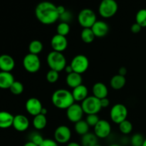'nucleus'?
Returning a JSON list of instances; mask_svg holds the SVG:
<instances>
[{
    "instance_id": "f257e3e1",
    "label": "nucleus",
    "mask_w": 146,
    "mask_h": 146,
    "mask_svg": "<svg viewBox=\"0 0 146 146\" xmlns=\"http://www.w3.org/2000/svg\"><path fill=\"white\" fill-rule=\"evenodd\" d=\"M35 15L37 19L43 24L50 25L59 19L57 6L50 1H41L35 9Z\"/></svg>"
},
{
    "instance_id": "f03ea898",
    "label": "nucleus",
    "mask_w": 146,
    "mask_h": 146,
    "mask_svg": "<svg viewBox=\"0 0 146 146\" xmlns=\"http://www.w3.org/2000/svg\"><path fill=\"white\" fill-rule=\"evenodd\" d=\"M51 101L56 108L63 110H66L75 103L72 93L64 88L54 91L51 96Z\"/></svg>"
},
{
    "instance_id": "7ed1b4c3",
    "label": "nucleus",
    "mask_w": 146,
    "mask_h": 146,
    "mask_svg": "<svg viewBox=\"0 0 146 146\" xmlns=\"http://www.w3.org/2000/svg\"><path fill=\"white\" fill-rule=\"evenodd\" d=\"M47 64L50 69L58 72L65 69L66 66V59L61 52L52 51L48 54L46 58Z\"/></svg>"
},
{
    "instance_id": "20e7f679",
    "label": "nucleus",
    "mask_w": 146,
    "mask_h": 146,
    "mask_svg": "<svg viewBox=\"0 0 146 146\" xmlns=\"http://www.w3.org/2000/svg\"><path fill=\"white\" fill-rule=\"evenodd\" d=\"M81 105L84 113H86V115L97 114L100 112V111L102 108L100 99L94 96L87 97L84 101L81 102Z\"/></svg>"
},
{
    "instance_id": "39448f33",
    "label": "nucleus",
    "mask_w": 146,
    "mask_h": 146,
    "mask_svg": "<svg viewBox=\"0 0 146 146\" xmlns=\"http://www.w3.org/2000/svg\"><path fill=\"white\" fill-rule=\"evenodd\" d=\"M118 8L115 0H102L98 7V12L103 18H111L116 14Z\"/></svg>"
},
{
    "instance_id": "423d86ee",
    "label": "nucleus",
    "mask_w": 146,
    "mask_h": 146,
    "mask_svg": "<svg viewBox=\"0 0 146 146\" xmlns=\"http://www.w3.org/2000/svg\"><path fill=\"white\" fill-rule=\"evenodd\" d=\"M97 21L96 15L92 9H84L78 15V21L83 28H91Z\"/></svg>"
},
{
    "instance_id": "0eeeda50",
    "label": "nucleus",
    "mask_w": 146,
    "mask_h": 146,
    "mask_svg": "<svg viewBox=\"0 0 146 146\" xmlns=\"http://www.w3.org/2000/svg\"><path fill=\"white\" fill-rule=\"evenodd\" d=\"M23 66L27 72L34 74L41 68V60L38 55L29 53L23 58Z\"/></svg>"
},
{
    "instance_id": "6e6552de",
    "label": "nucleus",
    "mask_w": 146,
    "mask_h": 146,
    "mask_svg": "<svg viewBox=\"0 0 146 146\" xmlns=\"http://www.w3.org/2000/svg\"><path fill=\"white\" fill-rule=\"evenodd\" d=\"M128 116V109L122 104H115L110 111V118L111 121L116 124L121 123L126 120Z\"/></svg>"
},
{
    "instance_id": "1a4fd4ad",
    "label": "nucleus",
    "mask_w": 146,
    "mask_h": 146,
    "mask_svg": "<svg viewBox=\"0 0 146 146\" xmlns=\"http://www.w3.org/2000/svg\"><path fill=\"white\" fill-rule=\"evenodd\" d=\"M70 66L74 72L81 74L85 73L89 67V61L85 55L78 54L73 58Z\"/></svg>"
},
{
    "instance_id": "9d476101",
    "label": "nucleus",
    "mask_w": 146,
    "mask_h": 146,
    "mask_svg": "<svg viewBox=\"0 0 146 146\" xmlns=\"http://www.w3.org/2000/svg\"><path fill=\"white\" fill-rule=\"evenodd\" d=\"M54 140L58 143L65 144L69 142L71 138V131L68 126L64 125H59L54 131Z\"/></svg>"
},
{
    "instance_id": "9b49d317",
    "label": "nucleus",
    "mask_w": 146,
    "mask_h": 146,
    "mask_svg": "<svg viewBox=\"0 0 146 146\" xmlns=\"http://www.w3.org/2000/svg\"><path fill=\"white\" fill-rule=\"evenodd\" d=\"M94 133L98 138H106L109 136L111 132V125L108 121L106 120H100L98 123L94 127Z\"/></svg>"
},
{
    "instance_id": "f8f14e48",
    "label": "nucleus",
    "mask_w": 146,
    "mask_h": 146,
    "mask_svg": "<svg viewBox=\"0 0 146 146\" xmlns=\"http://www.w3.org/2000/svg\"><path fill=\"white\" fill-rule=\"evenodd\" d=\"M84 111L81 107V105L74 103L69 108L66 109V116L71 122L76 123L82 120L84 115Z\"/></svg>"
},
{
    "instance_id": "ddd939ff",
    "label": "nucleus",
    "mask_w": 146,
    "mask_h": 146,
    "mask_svg": "<svg viewBox=\"0 0 146 146\" xmlns=\"http://www.w3.org/2000/svg\"><path fill=\"white\" fill-rule=\"evenodd\" d=\"M25 108L28 113L33 116H36L41 113V110L44 107L38 98H30L26 102Z\"/></svg>"
},
{
    "instance_id": "4468645a",
    "label": "nucleus",
    "mask_w": 146,
    "mask_h": 146,
    "mask_svg": "<svg viewBox=\"0 0 146 146\" xmlns=\"http://www.w3.org/2000/svg\"><path fill=\"white\" fill-rule=\"evenodd\" d=\"M51 46L54 51L62 53L68 47V40L66 36L56 34L51 38Z\"/></svg>"
},
{
    "instance_id": "2eb2a0df",
    "label": "nucleus",
    "mask_w": 146,
    "mask_h": 146,
    "mask_svg": "<svg viewBox=\"0 0 146 146\" xmlns=\"http://www.w3.org/2000/svg\"><path fill=\"white\" fill-rule=\"evenodd\" d=\"M12 126L16 131L19 132H24L29 127V121L25 115L19 114L14 116Z\"/></svg>"
},
{
    "instance_id": "dca6fc26",
    "label": "nucleus",
    "mask_w": 146,
    "mask_h": 146,
    "mask_svg": "<svg viewBox=\"0 0 146 146\" xmlns=\"http://www.w3.org/2000/svg\"><path fill=\"white\" fill-rule=\"evenodd\" d=\"M91 29L96 37L101 38V37H104L108 34V31H109V27L105 21L97 20L95 24L91 27Z\"/></svg>"
},
{
    "instance_id": "f3484780",
    "label": "nucleus",
    "mask_w": 146,
    "mask_h": 146,
    "mask_svg": "<svg viewBox=\"0 0 146 146\" xmlns=\"http://www.w3.org/2000/svg\"><path fill=\"white\" fill-rule=\"evenodd\" d=\"M15 66V61L11 56L2 54L0 56V70L1 71L11 72Z\"/></svg>"
},
{
    "instance_id": "a211bd4d",
    "label": "nucleus",
    "mask_w": 146,
    "mask_h": 146,
    "mask_svg": "<svg viewBox=\"0 0 146 146\" xmlns=\"http://www.w3.org/2000/svg\"><path fill=\"white\" fill-rule=\"evenodd\" d=\"M71 93H72L74 101H78V102H80V101L82 102L88 96V88L86 86L83 85V84L73 88V91Z\"/></svg>"
},
{
    "instance_id": "6ab92c4d",
    "label": "nucleus",
    "mask_w": 146,
    "mask_h": 146,
    "mask_svg": "<svg viewBox=\"0 0 146 146\" xmlns=\"http://www.w3.org/2000/svg\"><path fill=\"white\" fill-rule=\"evenodd\" d=\"M94 96L96 97L98 99L106 98L108 94V90L106 86L101 82L96 83L92 88Z\"/></svg>"
},
{
    "instance_id": "aec40b11",
    "label": "nucleus",
    "mask_w": 146,
    "mask_h": 146,
    "mask_svg": "<svg viewBox=\"0 0 146 146\" xmlns=\"http://www.w3.org/2000/svg\"><path fill=\"white\" fill-rule=\"evenodd\" d=\"M14 81H15L14 77L11 74V72L0 71V88L1 89L9 88Z\"/></svg>"
},
{
    "instance_id": "412c9836",
    "label": "nucleus",
    "mask_w": 146,
    "mask_h": 146,
    "mask_svg": "<svg viewBox=\"0 0 146 146\" xmlns=\"http://www.w3.org/2000/svg\"><path fill=\"white\" fill-rule=\"evenodd\" d=\"M66 82L70 88H72L81 85L82 84L81 74H77L76 72H72L69 74H67L66 78Z\"/></svg>"
},
{
    "instance_id": "4be33fe9",
    "label": "nucleus",
    "mask_w": 146,
    "mask_h": 146,
    "mask_svg": "<svg viewBox=\"0 0 146 146\" xmlns=\"http://www.w3.org/2000/svg\"><path fill=\"white\" fill-rule=\"evenodd\" d=\"M14 116L7 111H0V128L5 129L12 126Z\"/></svg>"
},
{
    "instance_id": "5701e85b",
    "label": "nucleus",
    "mask_w": 146,
    "mask_h": 146,
    "mask_svg": "<svg viewBox=\"0 0 146 146\" xmlns=\"http://www.w3.org/2000/svg\"><path fill=\"white\" fill-rule=\"evenodd\" d=\"M126 83V79L125 76L117 74L111 78L110 81V85L111 88L114 90H120L123 88Z\"/></svg>"
},
{
    "instance_id": "b1692460",
    "label": "nucleus",
    "mask_w": 146,
    "mask_h": 146,
    "mask_svg": "<svg viewBox=\"0 0 146 146\" xmlns=\"http://www.w3.org/2000/svg\"><path fill=\"white\" fill-rule=\"evenodd\" d=\"M33 126L34 127L36 130L41 131L45 128L47 125V119L46 115L43 114H38V115L34 116V119L32 121Z\"/></svg>"
},
{
    "instance_id": "393cba45",
    "label": "nucleus",
    "mask_w": 146,
    "mask_h": 146,
    "mask_svg": "<svg viewBox=\"0 0 146 146\" xmlns=\"http://www.w3.org/2000/svg\"><path fill=\"white\" fill-rule=\"evenodd\" d=\"M98 144V138L94 133L88 132V133L82 135L81 145L82 146H94Z\"/></svg>"
},
{
    "instance_id": "a878e982",
    "label": "nucleus",
    "mask_w": 146,
    "mask_h": 146,
    "mask_svg": "<svg viewBox=\"0 0 146 146\" xmlns=\"http://www.w3.org/2000/svg\"><path fill=\"white\" fill-rule=\"evenodd\" d=\"M90 126L87 122L84 120H81L78 122L76 123L75 126H74V129L76 132L77 134L80 135H84L85 134L88 133V131H89Z\"/></svg>"
},
{
    "instance_id": "bb28decb",
    "label": "nucleus",
    "mask_w": 146,
    "mask_h": 146,
    "mask_svg": "<svg viewBox=\"0 0 146 146\" xmlns=\"http://www.w3.org/2000/svg\"><path fill=\"white\" fill-rule=\"evenodd\" d=\"M81 38L86 44H91L94 41L96 36L91 28H84L81 31Z\"/></svg>"
},
{
    "instance_id": "cd10ccee",
    "label": "nucleus",
    "mask_w": 146,
    "mask_h": 146,
    "mask_svg": "<svg viewBox=\"0 0 146 146\" xmlns=\"http://www.w3.org/2000/svg\"><path fill=\"white\" fill-rule=\"evenodd\" d=\"M43 48H44L43 44L38 40H33L29 45V53L35 54V55H38V54H40L42 51Z\"/></svg>"
},
{
    "instance_id": "c85d7f7f",
    "label": "nucleus",
    "mask_w": 146,
    "mask_h": 146,
    "mask_svg": "<svg viewBox=\"0 0 146 146\" xmlns=\"http://www.w3.org/2000/svg\"><path fill=\"white\" fill-rule=\"evenodd\" d=\"M118 127H119L120 131L124 135H128L133 131L132 123H131V121L127 119L118 124Z\"/></svg>"
},
{
    "instance_id": "c756f323",
    "label": "nucleus",
    "mask_w": 146,
    "mask_h": 146,
    "mask_svg": "<svg viewBox=\"0 0 146 146\" xmlns=\"http://www.w3.org/2000/svg\"><path fill=\"white\" fill-rule=\"evenodd\" d=\"M135 21L142 28L146 27V9H142L137 12Z\"/></svg>"
},
{
    "instance_id": "7c9ffc66",
    "label": "nucleus",
    "mask_w": 146,
    "mask_h": 146,
    "mask_svg": "<svg viewBox=\"0 0 146 146\" xmlns=\"http://www.w3.org/2000/svg\"><path fill=\"white\" fill-rule=\"evenodd\" d=\"M57 34L66 36L70 32V26L68 23L60 22L56 27Z\"/></svg>"
},
{
    "instance_id": "2f4dec72",
    "label": "nucleus",
    "mask_w": 146,
    "mask_h": 146,
    "mask_svg": "<svg viewBox=\"0 0 146 146\" xmlns=\"http://www.w3.org/2000/svg\"><path fill=\"white\" fill-rule=\"evenodd\" d=\"M10 91L14 95H19L24 91V86L19 81H14L9 88Z\"/></svg>"
},
{
    "instance_id": "473e14b6",
    "label": "nucleus",
    "mask_w": 146,
    "mask_h": 146,
    "mask_svg": "<svg viewBox=\"0 0 146 146\" xmlns=\"http://www.w3.org/2000/svg\"><path fill=\"white\" fill-rule=\"evenodd\" d=\"M145 138L141 134L135 133L131 137V143L132 146H142Z\"/></svg>"
},
{
    "instance_id": "72a5a7b5",
    "label": "nucleus",
    "mask_w": 146,
    "mask_h": 146,
    "mask_svg": "<svg viewBox=\"0 0 146 146\" xmlns=\"http://www.w3.org/2000/svg\"><path fill=\"white\" fill-rule=\"evenodd\" d=\"M58 73L59 72H58V71L50 69L46 74L47 81L49 82L50 84H54V83L56 82L58 80V78H59V74Z\"/></svg>"
},
{
    "instance_id": "f704fd0d",
    "label": "nucleus",
    "mask_w": 146,
    "mask_h": 146,
    "mask_svg": "<svg viewBox=\"0 0 146 146\" xmlns=\"http://www.w3.org/2000/svg\"><path fill=\"white\" fill-rule=\"evenodd\" d=\"M100 121V118L97 114H91V115H87L86 121L90 127H94L98 121Z\"/></svg>"
},
{
    "instance_id": "c9c22d12",
    "label": "nucleus",
    "mask_w": 146,
    "mask_h": 146,
    "mask_svg": "<svg viewBox=\"0 0 146 146\" xmlns=\"http://www.w3.org/2000/svg\"><path fill=\"white\" fill-rule=\"evenodd\" d=\"M44 140V138H43L42 135L40 133H33L31 135V138H30V141L31 142L34 143V144L38 146L42 143Z\"/></svg>"
},
{
    "instance_id": "e433bc0d",
    "label": "nucleus",
    "mask_w": 146,
    "mask_h": 146,
    "mask_svg": "<svg viewBox=\"0 0 146 146\" xmlns=\"http://www.w3.org/2000/svg\"><path fill=\"white\" fill-rule=\"evenodd\" d=\"M72 19V14L70 11H66L63 14L59 16V19L61 20V22L68 23L70 22Z\"/></svg>"
},
{
    "instance_id": "4c0bfd02",
    "label": "nucleus",
    "mask_w": 146,
    "mask_h": 146,
    "mask_svg": "<svg viewBox=\"0 0 146 146\" xmlns=\"http://www.w3.org/2000/svg\"><path fill=\"white\" fill-rule=\"evenodd\" d=\"M39 146H58V143L55 141V140L49 139V138H46L44 139L42 143Z\"/></svg>"
},
{
    "instance_id": "58836bf2",
    "label": "nucleus",
    "mask_w": 146,
    "mask_h": 146,
    "mask_svg": "<svg viewBox=\"0 0 146 146\" xmlns=\"http://www.w3.org/2000/svg\"><path fill=\"white\" fill-rule=\"evenodd\" d=\"M141 29H142V27H141L139 24H137L136 22H135V24H133L131 27V31H132L133 34H138V33L141 31Z\"/></svg>"
},
{
    "instance_id": "ea45409f",
    "label": "nucleus",
    "mask_w": 146,
    "mask_h": 146,
    "mask_svg": "<svg viewBox=\"0 0 146 146\" xmlns=\"http://www.w3.org/2000/svg\"><path fill=\"white\" fill-rule=\"evenodd\" d=\"M100 102H101V106L102 108H106L107 107H108L110 104V101L108 98H104L100 100Z\"/></svg>"
},
{
    "instance_id": "a19ab883",
    "label": "nucleus",
    "mask_w": 146,
    "mask_h": 146,
    "mask_svg": "<svg viewBox=\"0 0 146 146\" xmlns=\"http://www.w3.org/2000/svg\"><path fill=\"white\" fill-rule=\"evenodd\" d=\"M127 74V69L125 67H121L118 70V74L123 76H125Z\"/></svg>"
},
{
    "instance_id": "79ce46f5",
    "label": "nucleus",
    "mask_w": 146,
    "mask_h": 146,
    "mask_svg": "<svg viewBox=\"0 0 146 146\" xmlns=\"http://www.w3.org/2000/svg\"><path fill=\"white\" fill-rule=\"evenodd\" d=\"M57 11H58V14H59V16H60V15H61V14H64V13L65 12L66 10L65 7H64V6L60 5V6H57Z\"/></svg>"
},
{
    "instance_id": "37998d69",
    "label": "nucleus",
    "mask_w": 146,
    "mask_h": 146,
    "mask_svg": "<svg viewBox=\"0 0 146 146\" xmlns=\"http://www.w3.org/2000/svg\"><path fill=\"white\" fill-rule=\"evenodd\" d=\"M64 71H65L67 73V74H71V73L74 72L72 68H71V66L70 65L66 66V68H65V69H64Z\"/></svg>"
},
{
    "instance_id": "c03bdc74",
    "label": "nucleus",
    "mask_w": 146,
    "mask_h": 146,
    "mask_svg": "<svg viewBox=\"0 0 146 146\" xmlns=\"http://www.w3.org/2000/svg\"><path fill=\"white\" fill-rule=\"evenodd\" d=\"M66 146H82V145H80L79 143H78L76 142H71V143H68Z\"/></svg>"
},
{
    "instance_id": "a18cd8bd",
    "label": "nucleus",
    "mask_w": 146,
    "mask_h": 146,
    "mask_svg": "<svg viewBox=\"0 0 146 146\" xmlns=\"http://www.w3.org/2000/svg\"><path fill=\"white\" fill-rule=\"evenodd\" d=\"M24 146H38V145H36V144H34V143L31 142V141H29V142L26 143L24 145Z\"/></svg>"
},
{
    "instance_id": "49530a36",
    "label": "nucleus",
    "mask_w": 146,
    "mask_h": 146,
    "mask_svg": "<svg viewBox=\"0 0 146 146\" xmlns=\"http://www.w3.org/2000/svg\"><path fill=\"white\" fill-rule=\"evenodd\" d=\"M46 113H47V109L45 108H43L42 110H41V114H43V115H46Z\"/></svg>"
},
{
    "instance_id": "de8ad7c7",
    "label": "nucleus",
    "mask_w": 146,
    "mask_h": 146,
    "mask_svg": "<svg viewBox=\"0 0 146 146\" xmlns=\"http://www.w3.org/2000/svg\"><path fill=\"white\" fill-rule=\"evenodd\" d=\"M109 146H121V145H119V144L113 143V144H111V145H110Z\"/></svg>"
},
{
    "instance_id": "09e8293b",
    "label": "nucleus",
    "mask_w": 146,
    "mask_h": 146,
    "mask_svg": "<svg viewBox=\"0 0 146 146\" xmlns=\"http://www.w3.org/2000/svg\"><path fill=\"white\" fill-rule=\"evenodd\" d=\"M142 146H146V138H145V141H144L143 144Z\"/></svg>"
},
{
    "instance_id": "8fccbe9b",
    "label": "nucleus",
    "mask_w": 146,
    "mask_h": 146,
    "mask_svg": "<svg viewBox=\"0 0 146 146\" xmlns=\"http://www.w3.org/2000/svg\"><path fill=\"white\" fill-rule=\"evenodd\" d=\"M94 146H102V145H99V144H96V145H94Z\"/></svg>"
},
{
    "instance_id": "3c124183",
    "label": "nucleus",
    "mask_w": 146,
    "mask_h": 146,
    "mask_svg": "<svg viewBox=\"0 0 146 146\" xmlns=\"http://www.w3.org/2000/svg\"><path fill=\"white\" fill-rule=\"evenodd\" d=\"M145 89H146V85H145Z\"/></svg>"
}]
</instances>
